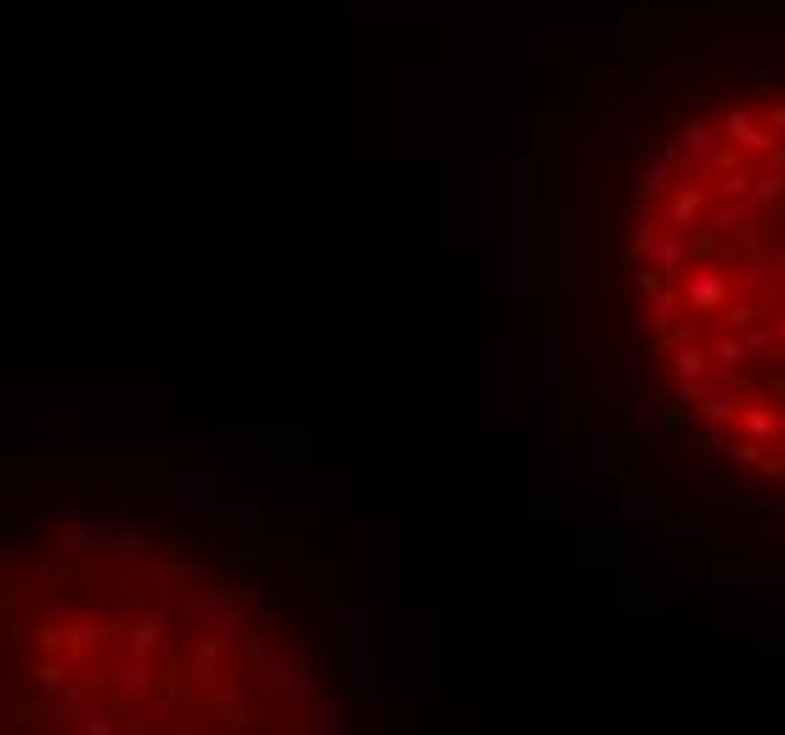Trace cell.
Listing matches in <instances>:
<instances>
[{"mask_svg":"<svg viewBox=\"0 0 785 735\" xmlns=\"http://www.w3.org/2000/svg\"><path fill=\"white\" fill-rule=\"evenodd\" d=\"M34 684H40V690H57V684H63V673H57V662H46V667H34Z\"/></svg>","mask_w":785,"mask_h":735,"instance_id":"1","label":"cell"},{"mask_svg":"<svg viewBox=\"0 0 785 735\" xmlns=\"http://www.w3.org/2000/svg\"><path fill=\"white\" fill-rule=\"evenodd\" d=\"M85 735H113V724H108V719H96V724H90Z\"/></svg>","mask_w":785,"mask_h":735,"instance_id":"2","label":"cell"}]
</instances>
